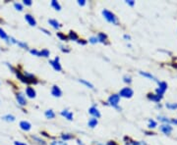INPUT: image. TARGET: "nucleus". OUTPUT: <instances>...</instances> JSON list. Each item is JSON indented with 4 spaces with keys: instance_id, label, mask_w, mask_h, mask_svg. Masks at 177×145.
<instances>
[{
    "instance_id": "obj_1",
    "label": "nucleus",
    "mask_w": 177,
    "mask_h": 145,
    "mask_svg": "<svg viewBox=\"0 0 177 145\" xmlns=\"http://www.w3.org/2000/svg\"><path fill=\"white\" fill-rule=\"evenodd\" d=\"M103 15L104 17V19L108 22V23L112 24V25H118V19L117 17L115 16L112 12H110L108 10H103Z\"/></svg>"
},
{
    "instance_id": "obj_2",
    "label": "nucleus",
    "mask_w": 177,
    "mask_h": 145,
    "mask_svg": "<svg viewBox=\"0 0 177 145\" xmlns=\"http://www.w3.org/2000/svg\"><path fill=\"white\" fill-rule=\"evenodd\" d=\"M119 101H120V96H119V94H112V95H110L108 98V103L110 106H112L118 110H121V108L118 107Z\"/></svg>"
},
{
    "instance_id": "obj_3",
    "label": "nucleus",
    "mask_w": 177,
    "mask_h": 145,
    "mask_svg": "<svg viewBox=\"0 0 177 145\" xmlns=\"http://www.w3.org/2000/svg\"><path fill=\"white\" fill-rule=\"evenodd\" d=\"M166 90H167V83L165 81H158V88H157L156 90V94H157L162 98L163 94L165 93Z\"/></svg>"
},
{
    "instance_id": "obj_4",
    "label": "nucleus",
    "mask_w": 177,
    "mask_h": 145,
    "mask_svg": "<svg viewBox=\"0 0 177 145\" xmlns=\"http://www.w3.org/2000/svg\"><path fill=\"white\" fill-rule=\"evenodd\" d=\"M133 94H134V91H133V89L130 88V87H124V88H122L120 92H119V96H120V97H124V98H131Z\"/></svg>"
},
{
    "instance_id": "obj_5",
    "label": "nucleus",
    "mask_w": 177,
    "mask_h": 145,
    "mask_svg": "<svg viewBox=\"0 0 177 145\" xmlns=\"http://www.w3.org/2000/svg\"><path fill=\"white\" fill-rule=\"evenodd\" d=\"M49 64L52 66V68L54 69L55 71H57V72H61L62 71V67H61V65L59 63V58H58V57H55L54 60H50Z\"/></svg>"
},
{
    "instance_id": "obj_6",
    "label": "nucleus",
    "mask_w": 177,
    "mask_h": 145,
    "mask_svg": "<svg viewBox=\"0 0 177 145\" xmlns=\"http://www.w3.org/2000/svg\"><path fill=\"white\" fill-rule=\"evenodd\" d=\"M16 99H17V102L19 105H21V106H26L27 100H26V97H25V95L23 93H21V92L17 93L16 94Z\"/></svg>"
},
{
    "instance_id": "obj_7",
    "label": "nucleus",
    "mask_w": 177,
    "mask_h": 145,
    "mask_svg": "<svg viewBox=\"0 0 177 145\" xmlns=\"http://www.w3.org/2000/svg\"><path fill=\"white\" fill-rule=\"evenodd\" d=\"M172 129H172V126L169 124H164L161 126V131L166 135H169L172 133Z\"/></svg>"
},
{
    "instance_id": "obj_8",
    "label": "nucleus",
    "mask_w": 177,
    "mask_h": 145,
    "mask_svg": "<svg viewBox=\"0 0 177 145\" xmlns=\"http://www.w3.org/2000/svg\"><path fill=\"white\" fill-rule=\"evenodd\" d=\"M88 113H90L91 115L92 116V118H96V119H99L101 116L99 111V109H97L96 106H92V107H91L90 109H88Z\"/></svg>"
},
{
    "instance_id": "obj_9",
    "label": "nucleus",
    "mask_w": 177,
    "mask_h": 145,
    "mask_svg": "<svg viewBox=\"0 0 177 145\" xmlns=\"http://www.w3.org/2000/svg\"><path fill=\"white\" fill-rule=\"evenodd\" d=\"M51 94L54 96V97H61L62 96V90L60 89L59 86L53 85L51 88Z\"/></svg>"
},
{
    "instance_id": "obj_10",
    "label": "nucleus",
    "mask_w": 177,
    "mask_h": 145,
    "mask_svg": "<svg viewBox=\"0 0 177 145\" xmlns=\"http://www.w3.org/2000/svg\"><path fill=\"white\" fill-rule=\"evenodd\" d=\"M25 20L28 22V24L30 26H32V27H34V26L37 25V21H35V19L31 14H26L25 15Z\"/></svg>"
},
{
    "instance_id": "obj_11",
    "label": "nucleus",
    "mask_w": 177,
    "mask_h": 145,
    "mask_svg": "<svg viewBox=\"0 0 177 145\" xmlns=\"http://www.w3.org/2000/svg\"><path fill=\"white\" fill-rule=\"evenodd\" d=\"M26 94L29 98H34L35 95H37V92H35V90L32 86H28L26 88Z\"/></svg>"
},
{
    "instance_id": "obj_12",
    "label": "nucleus",
    "mask_w": 177,
    "mask_h": 145,
    "mask_svg": "<svg viewBox=\"0 0 177 145\" xmlns=\"http://www.w3.org/2000/svg\"><path fill=\"white\" fill-rule=\"evenodd\" d=\"M20 127H21V129H23L24 131H29L32 129V125L27 121H22L20 123Z\"/></svg>"
},
{
    "instance_id": "obj_13",
    "label": "nucleus",
    "mask_w": 177,
    "mask_h": 145,
    "mask_svg": "<svg viewBox=\"0 0 177 145\" xmlns=\"http://www.w3.org/2000/svg\"><path fill=\"white\" fill-rule=\"evenodd\" d=\"M148 98L150 100H152L154 101V102H156V103H158V102H161V100L162 99L161 96H158L157 94H154V93H149L148 94Z\"/></svg>"
},
{
    "instance_id": "obj_14",
    "label": "nucleus",
    "mask_w": 177,
    "mask_h": 145,
    "mask_svg": "<svg viewBox=\"0 0 177 145\" xmlns=\"http://www.w3.org/2000/svg\"><path fill=\"white\" fill-rule=\"evenodd\" d=\"M61 116L65 117L67 119L68 121H72L73 120V113H71L68 110H63V111H61Z\"/></svg>"
},
{
    "instance_id": "obj_15",
    "label": "nucleus",
    "mask_w": 177,
    "mask_h": 145,
    "mask_svg": "<svg viewBox=\"0 0 177 145\" xmlns=\"http://www.w3.org/2000/svg\"><path fill=\"white\" fill-rule=\"evenodd\" d=\"M48 24H49L52 28H54V29H59L61 27V25L57 22V20H54V19H49L48 20Z\"/></svg>"
},
{
    "instance_id": "obj_16",
    "label": "nucleus",
    "mask_w": 177,
    "mask_h": 145,
    "mask_svg": "<svg viewBox=\"0 0 177 145\" xmlns=\"http://www.w3.org/2000/svg\"><path fill=\"white\" fill-rule=\"evenodd\" d=\"M140 74L141 76H143V77H146V78H150V80H152V81H157V83H158V81L157 80L156 78H154L152 74H149V73H147V72H140Z\"/></svg>"
},
{
    "instance_id": "obj_17",
    "label": "nucleus",
    "mask_w": 177,
    "mask_h": 145,
    "mask_svg": "<svg viewBox=\"0 0 177 145\" xmlns=\"http://www.w3.org/2000/svg\"><path fill=\"white\" fill-rule=\"evenodd\" d=\"M68 39H70V40H74V41H78V39H79V36H78V34L73 32V30H71V32L69 33L68 34Z\"/></svg>"
},
{
    "instance_id": "obj_18",
    "label": "nucleus",
    "mask_w": 177,
    "mask_h": 145,
    "mask_svg": "<svg viewBox=\"0 0 177 145\" xmlns=\"http://www.w3.org/2000/svg\"><path fill=\"white\" fill-rule=\"evenodd\" d=\"M97 119H96V118H92V119H90V121H88V126H90V127H92V129H94L95 126H97Z\"/></svg>"
},
{
    "instance_id": "obj_19",
    "label": "nucleus",
    "mask_w": 177,
    "mask_h": 145,
    "mask_svg": "<svg viewBox=\"0 0 177 145\" xmlns=\"http://www.w3.org/2000/svg\"><path fill=\"white\" fill-rule=\"evenodd\" d=\"M97 39H99V42H104L107 39V36L104 34L103 33H99V34H97Z\"/></svg>"
},
{
    "instance_id": "obj_20",
    "label": "nucleus",
    "mask_w": 177,
    "mask_h": 145,
    "mask_svg": "<svg viewBox=\"0 0 177 145\" xmlns=\"http://www.w3.org/2000/svg\"><path fill=\"white\" fill-rule=\"evenodd\" d=\"M44 115L47 119H54L55 118V113L52 111V110H46L45 113H44Z\"/></svg>"
},
{
    "instance_id": "obj_21",
    "label": "nucleus",
    "mask_w": 177,
    "mask_h": 145,
    "mask_svg": "<svg viewBox=\"0 0 177 145\" xmlns=\"http://www.w3.org/2000/svg\"><path fill=\"white\" fill-rule=\"evenodd\" d=\"M50 4H51V6L54 8L55 10H57V11H60L61 10V5L59 4V2L56 1V0H52Z\"/></svg>"
},
{
    "instance_id": "obj_22",
    "label": "nucleus",
    "mask_w": 177,
    "mask_h": 145,
    "mask_svg": "<svg viewBox=\"0 0 177 145\" xmlns=\"http://www.w3.org/2000/svg\"><path fill=\"white\" fill-rule=\"evenodd\" d=\"M2 120L6 121V122H14L15 121V117L13 115H6V116H3L2 117Z\"/></svg>"
},
{
    "instance_id": "obj_23",
    "label": "nucleus",
    "mask_w": 177,
    "mask_h": 145,
    "mask_svg": "<svg viewBox=\"0 0 177 145\" xmlns=\"http://www.w3.org/2000/svg\"><path fill=\"white\" fill-rule=\"evenodd\" d=\"M0 38H2L3 40H9V36H7V33L4 32V29L0 28Z\"/></svg>"
},
{
    "instance_id": "obj_24",
    "label": "nucleus",
    "mask_w": 177,
    "mask_h": 145,
    "mask_svg": "<svg viewBox=\"0 0 177 145\" xmlns=\"http://www.w3.org/2000/svg\"><path fill=\"white\" fill-rule=\"evenodd\" d=\"M50 55V52L49 50L47 49H42V51H39V57L42 56V57H49Z\"/></svg>"
},
{
    "instance_id": "obj_25",
    "label": "nucleus",
    "mask_w": 177,
    "mask_h": 145,
    "mask_svg": "<svg viewBox=\"0 0 177 145\" xmlns=\"http://www.w3.org/2000/svg\"><path fill=\"white\" fill-rule=\"evenodd\" d=\"M79 81H80V82H81V83H83V85H85L86 86H88V88H91V89H94V85H92L91 82H88V81H87L86 80H80Z\"/></svg>"
},
{
    "instance_id": "obj_26",
    "label": "nucleus",
    "mask_w": 177,
    "mask_h": 145,
    "mask_svg": "<svg viewBox=\"0 0 177 145\" xmlns=\"http://www.w3.org/2000/svg\"><path fill=\"white\" fill-rule=\"evenodd\" d=\"M165 106L167 109L170 110H176L177 109V103H166Z\"/></svg>"
},
{
    "instance_id": "obj_27",
    "label": "nucleus",
    "mask_w": 177,
    "mask_h": 145,
    "mask_svg": "<svg viewBox=\"0 0 177 145\" xmlns=\"http://www.w3.org/2000/svg\"><path fill=\"white\" fill-rule=\"evenodd\" d=\"M148 126H149V129H154V127H157V122L152 120V119H150Z\"/></svg>"
},
{
    "instance_id": "obj_28",
    "label": "nucleus",
    "mask_w": 177,
    "mask_h": 145,
    "mask_svg": "<svg viewBox=\"0 0 177 145\" xmlns=\"http://www.w3.org/2000/svg\"><path fill=\"white\" fill-rule=\"evenodd\" d=\"M74 137V136L72 135V134H69V133H63L61 135V138L63 139V140H69V139H72Z\"/></svg>"
},
{
    "instance_id": "obj_29",
    "label": "nucleus",
    "mask_w": 177,
    "mask_h": 145,
    "mask_svg": "<svg viewBox=\"0 0 177 145\" xmlns=\"http://www.w3.org/2000/svg\"><path fill=\"white\" fill-rule=\"evenodd\" d=\"M57 36H58L60 40H62V41H67L68 40V36H66L65 34H63L62 33H57Z\"/></svg>"
},
{
    "instance_id": "obj_30",
    "label": "nucleus",
    "mask_w": 177,
    "mask_h": 145,
    "mask_svg": "<svg viewBox=\"0 0 177 145\" xmlns=\"http://www.w3.org/2000/svg\"><path fill=\"white\" fill-rule=\"evenodd\" d=\"M14 7L16 8V10H19V11H23V5H22L21 3H14Z\"/></svg>"
},
{
    "instance_id": "obj_31",
    "label": "nucleus",
    "mask_w": 177,
    "mask_h": 145,
    "mask_svg": "<svg viewBox=\"0 0 177 145\" xmlns=\"http://www.w3.org/2000/svg\"><path fill=\"white\" fill-rule=\"evenodd\" d=\"M158 120L163 122V123H165V124H170V120L169 119L165 118V117H158Z\"/></svg>"
},
{
    "instance_id": "obj_32",
    "label": "nucleus",
    "mask_w": 177,
    "mask_h": 145,
    "mask_svg": "<svg viewBox=\"0 0 177 145\" xmlns=\"http://www.w3.org/2000/svg\"><path fill=\"white\" fill-rule=\"evenodd\" d=\"M16 44H18L19 45L21 48H28V44H27V43H25V42H21V41H16Z\"/></svg>"
},
{
    "instance_id": "obj_33",
    "label": "nucleus",
    "mask_w": 177,
    "mask_h": 145,
    "mask_svg": "<svg viewBox=\"0 0 177 145\" xmlns=\"http://www.w3.org/2000/svg\"><path fill=\"white\" fill-rule=\"evenodd\" d=\"M88 41H90L91 43H92V44H95V43H97V42H99V39H97V36H92Z\"/></svg>"
},
{
    "instance_id": "obj_34",
    "label": "nucleus",
    "mask_w": 177,
    "mask_h": 145,
    "mask_svg": "<svg viewBox=\"0 0 177 145\" xmlns=\"http://www.w3.org/2000/svg\"><path fill=\"white\" fill-rule=\"evenodd\" d=\"M30 53H31V54H33V55H34V56L39 57V51L37 50V49H31V50H30Z\"/></svg>"
},
{
    "instance_id": "obj_35",
    "label": "nucleus",
    "mask_w": 177,
    "mask_h": 145,
    "mask_svg": "<svg viewBox=\"0 0 177 145\" xmlns=\"http://www.w3.org/2000/svg\"><path fill=\"white\" fill-rule=\"evenodd\" d=\"M131 145H147V143L143 141H132Z\"/></svg>"
},
{
    "instance_id": "obj_36",
    "label": "nucleus",
    "mask_w": 177,
    "mask_h": 145,
    "mask_svg": "<svg viewBox=\"0 0 177 145\" xmlns=\"http://www.w3.org/2000/svg\"><path fill=\"white\" fill-rule=\"evenodd\" d=\"M51 145H68V144L64 141H53Z\"/></svg>"
},
{
    "instance_id": "obj_37",
    "label": "nucleus",
    "mask_w": 177,
    "mask_h": 145,
    "mask_svg": "<svg viewBox=\"0 0 177 145\" xmlns=\"http://www.w3.org/2000/svg\"><path fill=\"white\" fill-rule=\"evenodd\" d=\"M124 81H125L126 83H131L132 82V80H131L130 77L125 76V77H124Z\"/></svg>"
},
{
    "instance_id": "obj_38",
    "label": "nucleus",
    "mask_w": 177,
    "mask_h": 145,
    "mask_svg": "<svg viewBox=\"0 0 177 145\" xmlns=\"http://www.w3.org/2000/svg\"><path fill=\"white\" fill-rule=\"evenodd\" d=\"M24 5H26V6H31L33 4V2L31 1V0H24Z\"/></svg>"
},
{
    "instance_id": "obj_39",
    "label": "nucleus",
    "mask_w": 177,
    "mask_h": 145,
    "mask_svg": "<svg viewBox=\"0 0 177 145\" xmlns=\"http://www.w3.org/2000/svg\"><path fill=\"white\" fill-rule=\"evenodd\" d=\"M86 3H87L86 0H79V1H78V4H79L80 6H85Z\"/></svg>"
},
{
    "instance_id": "obj_40",
    "label": "nucleus",
    "mask_w": 177,
    "mask_h": 145,
    "mask_svg": "<svg viewBox=\"0 0 177 145\" xmlns=\"http://www.w3.org/2000/svg\"><path fill=\"white\" fill-rule=\"evenodd\" d=\"M126 3L128 4V5H130V6H134L135 5V1H133V0H127Z\"/></svg>"
},
{
    "instance_id": "obj_41",
    "label": "nucleus",
    "mask_w": 177,
    "mask_h": 145,
    "mask_svg": "<svg viewBox=\"0 0 177 145\" xmlns=\"http://www.w3.org/2000/svg\"><path fill=\"white\" fill-rule=\"evenodd\" d=\"M33 138L34 139H35L38 142V143H41V144H44V141L43 140H42V139H39V138H38V137H35V136H33Z\"/></svg>"
},
{
    "instance_id": "obj_42",
    "label": "nucleus",
    "mask_w": 177,
    "mask_h": 145,
    "mask_svg": "<svg viewBox=\"0 0 177 145\" xmlns=\"http://www.w3.org/2000/svg\"><path fill=\"white\" fill-rule=\"evenodd\" d=\"M170 124L177 125V119H171V120H170Z\"/></svg>"
},
{
    "instance_id": "obj_43",
    "label": "nucleus",
    "mask_w": 177,
    "mask_h": 145,
    "mask_svg": "<svg viewBox=\"0 0 177 145\" xmlns=\"http://www.w3.org/2000/svg\"><path fill=\"white\" fill-rule=\"evenodd\" d=\"M78 42L80 43V44H83V45H85L87 41H84V39H80V40H78Z\"/></svg>"
},
{
    "instance_id": "obj_44",
    "label": "nucleus",
    "mask_w": 177,
    "mask_h": 145,
    "mask_svg": "<svg viewBox=\"0 0 177 145\" xmlns=\"http://www.w3.org/2000/svg\"><path fill=\"white\" fill-rule=\"evenodd\" d=\"M14 144H15V145H27V144H25V143H23V142H20V141H15Z\"/></svg>"
},
{
    "instance_id": "obj_45",
    "label": "nucleus",
    "mask_w": 177,
    "mask_h": 145,
    "mask_svg": "<svg viewBox=\"0 0 177 145\" xmlns=\"http://www.w3.org/2000/svg\"><path fill=\"white\" fill-rule=\"evenodd\" d=\"M124 38H125L126 40H130V39H131L130 36H128V34H125V36H124Z\"/></svg>"
},
{
    "instance_id": "obj_46",
    "label": "nucleus",
    "mask_w": 177,
    "mask_h": 145,
    "mask_svg": "<svg viewBox=\"0 0 177 145\" xmlns=\"http://www.w3.org/2000/svg\"><path fill=\"white\" fill-rule=\"evenodd\" d=\"M42 30V32H44V33H45L46 34H50V33L49 32H48V30L47 29H41Z\"/></svg>"
},
{
    "instance_id": "obj_47",
    "label": "nucleus",
    "mask_w": 177,
    "mask_h": 145,
    "mask_svg": "<svg viewBox=\"0 0 177 145\" xmlns=\"http://www.w3.org/2000/svg\"><path fill=\"white\" fill-rule=\"evenodd\" d=\"M106 145H117V144L115 143L114 141H109V142H107V144Z\"/></svg>"
},
{
    "instance_id": "obj_48",
    "label": "nucleus",
    "mask_w": 177,
    "mask_h": 145,
    "mask_svg": "<svg viewBox=\"0 0 177 145\" xmlns=\"http://www.w3.org/2000/svg\"><path fill=\"white\" fill-rule=\"evenodd\" d=\"M77 142H78V144H79V145H84V144L82 143L81 140H77Z\"/></svg>"
}]
</instances>
